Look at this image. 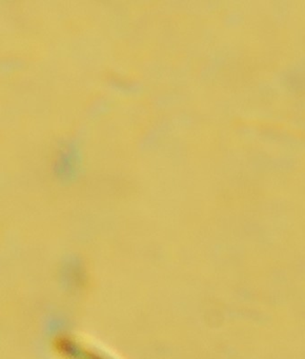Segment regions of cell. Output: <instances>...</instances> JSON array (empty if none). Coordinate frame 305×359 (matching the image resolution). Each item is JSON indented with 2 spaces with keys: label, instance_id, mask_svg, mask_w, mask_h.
<instances>
[{
  "label": "cell",
  "instance_id": "1",
  "mask_svg": "<svg viewBox=\"0 0 305 359\" xmlns=\"http://www.w3.org/2000/svg\"><path fill=\"white\" fill-rule=\"evenodd\" d=\"M55 350L62 359H109L69 337L58 338Z\"/></svg>",
  "mask_w": 305,
  "mask_h": 359
}]
</instances>
